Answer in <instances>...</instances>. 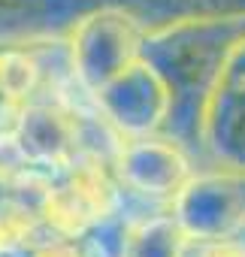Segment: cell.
Here are the masks:
<instances>
[{
    "label": "cell",
    "instance_id": "obj_8",
    "mask_svg": "<svg viewBox=\"0 0 245 257\" xmlns=\"http://www.w3.org/2000/svg\"><path fill=\"white\" fill-rule=\"evenodd\" d=\"M200 152L215 167L245 170V37L221 67L200 115Z\"/></svg>",
    "mask_w": 245,
    "mask_h": 257
},
{
    "label": "cell",
    "instance_id": "obj_9",
    "mask_svg": "<svg viewBox=\"0 0 245 257\" xmlns=\"http://www.w3.org/2000/svg\"><path fill=\"white\" fill-rule=\"evenodd\" d=\"M100 0H0V43L67 34L73 19Z\"/></svg>",
    "mask_w": 245,
    "mask_h": 257
},
{
    "label": "cell",
    "instance_id": "obj_11",
    "mask_svg": "<svg viewBox=\"0 0 245 257\" xmlns=\"http://www.w3.org/2000/svg\"><path fill=\"white\" fill-rule=\"evenodd\" d=\"M125 7L143 31L167 28L176 22H212V19H245V0H112Z\"/></svg>",
    "mask_w": 245,
    "mask_h": 257
},
{
    "label": "cell",
    "instance_id": "obj_14",
    "mask_svg": "<svg viewBox=\"0 0 245 257\" xmlns=\"http://www.w3.org/2000/svg\"><path fill=\"white\" fill-rule=\"evenodd\" d=\"M16 115H19V106L7 97V91H4V85H0V134H7L10 127H13V121H16Z\"/></svg>",
    "mask_w": 245,
    "mask_h": 257
},
{
    "label": "cell",
    "instance_id": "obj_4",
    "mask_svg": "<svg viewBox=\"0 0 245 257\" xmlns=\"http://www.w3.org/2000/svg\"><path fill=\"white\" fill-rule=\"evenodd\" d=\"M88 112L67 94H40L25 103L10 127L13 146L28 167L61 173L88 146L85 134ZM100 152V149H97Z\"/></svg>",
    "mask_w": 245,
    "mask_h": 257
},
{
    "label": "cell",
    "instance_id": "obj_2",
    "mask_svg": "<svg viewBox=\"0 0 245 257\" xmlns=\"http://www.w3.org/2000/svg\"><path fill=\"white\" fill-rule=\"evenodd\" d=\"M143 25L112 0H100L79 13L64 34L76 88L91 100L143 55Z\"/></svg>",
    "mask_w": 245,
    "mask_h": 257
},
{
    "label": "cell",
    "instance_id": "obj_10",
    "mask_svg": "<svg viewBox=\"0 0 245 257\" xmlns=\"http://www.w3.org/2000/svg\"><path fill=\"white\" fill-rule=\"evenodd\" d=\"M185 248H188V233L164 206L161 212L152 215L146 212L125 218L118 257H185Z\"/></svg>",
    "mask_w": 245,
    "mask_h": 257
},
{
    "label": "cell",
    "instance_id": "obj_7",
    "mask_svg": "<svg viewBox=\"0 0 245 257\" xmlns=\"http://www.w3.org/2000/svg\"><path fill=\"white\" fill-rule=\"evenodd\" d=\"M112 170L125 194L152 206H170L182 185L197 173L188 146L170 134L118 140L112 152Z\"/></svg>",
    "mask_w": 245,
    "mask_h": 257
},
{
    "label": "cell",
    "instance_id": "obj_12",
    "mask_svg": "<svg viewBox=\"0 0 245 257\" xmlns=\"http://www.w3.org/2000/svg\"><path fill=\"white\" fill-rule=\"evenodd\" d=\"M25 251H28V257H94V251L88 248L85 239L64 236V233L49 230V227H46Z\"/></svg>",
    "mask_w": 245,
    "mask_h": 257
},
{
    "label": "cell",
    "instance_id": "obj_13",
    "mask_svg": "<svg viewBox=\"0 0 245 257\" xmlns=\"http://www.w3.org/2000/svg\"><path fill=\"white\" fill-rule=\"evenodd\" d=\"M185 257H245V242L239 236H227V239H188Z\"/></svg>",
    "mask_w": 245,
    "mask_h": 257
},
{
    "label": "cell",
    "instance_id": "obj_3",
    "mask_svg": "<svg viewBox=\"0 0 245 257\" xmlns=\"http://www.w3.org/2000/svg\"><path fill=\"white\" fill-rule=\"evenodd\" d=\"M125 197L112 170V155L85 149L67 170L52 176L43 200V221L55 233L85 239L125 209Z\"/></svg>",
    "mask_w": 245,
    "mask_h": 257
},
{
    "label": "cell",
    "instance_id": "obj_6",
    "mask_svg": "<svg viewBox=\"0 0 245 257\" xmlns=\"http://www.w3.org/2000/svg\"><path fill=\"white\" fill-rule=\"evenodd\" d=\"M188 239H227L245 233V170L215 167L194 173L167 206Z\"/></svg>",
    "mask_w": 245,
    "mask_h": 257
},
{
    "label": "cell",
    "instance_id": "obj_1",
    "mask_svg": "<svg viewBox=\"0 0 245 257\" xmlns=\"http://www.w3.org/2000/svg\"><path fill=\"white\" fill-rule=\"evenodd\" d=\"M245 37V19L176 22L146 31L143 58L167 82L173 109L167 131L185 146L200 143V115L221 76L224 61Z\"/></svg>",
    "mask_w": 245,
    "mask_h": 257
},
{
    "label": "cell",
    "instance_id": "obj_5",
    "mask_svg": "<svg viewBox=\"0 0 245 257\" xmlns=\"http://www.w3.org/2000/svg\"><path fill=\"white\" fill-rule=\"evenodd\" d=\"M88 103L112 127L118 140L164 134L173 109L167 82L143 55L112 82H106Z\"/></svg>",
    "mask_w": 245,
    "mask_h": 257
}]
</instances>
